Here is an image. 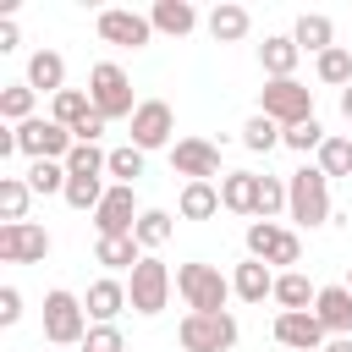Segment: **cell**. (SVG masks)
<instances>
[{"mask_svg": "<svg viewBox=\"0 0 352 352\" xmlns=\"http://www.w3.org/2000/svg\"><path fill=\"white\" fill-rule=\"evenodd\" d=\"M286 192H292V204H286V214L297 220V226H324L330 220V176L319 170V165H302V170H292L286 176Z\"/></svg>", "mask_w": 352, "mask_h": 352, "instance_id": "cell-1", "label": "cell"}, {"mask_svg": "<svg viewBox=\"0 0 352 352\" xmlns=\"http://www.w3.org/2000/svg\"><path fill=\"white\" fill-rule=\"evenodd\" d=\"M176 292L187 302V314H226V297H231V280L214 270V264H182L176 270Z\"/></svg>", "mask_w": 352, "mask_h": 352, "instance_id": "cell-2", "label": "cell"}, {"mask_svg": "<svg viewBox=\"0 0 352 352\" xmlns=\"http://www.w3.org/2000/svg\"><path fill=\"white\" fill-rule=\"evenodd\" d=\"M258 116H270L275 126H302V121H314V88L308 82H297V77H280V82H264V94H258Z\"/></svg>", "mask_w": 352, "mask_h": 352, "instance_id": "cell-3", "label": "cell"}, {"mask_svg": "<svg viewBox=\"0 0 352 352\" xmlns=\"http://www.w3.org/2000/svg\"><path fill=\"white\" fill-rule=\"evenodd\" d=\"M88 308H82V297H72V292H44V341H55V346H82L88 341Z\"/></svg>", "mask_w": 352, "mask_h": 352, "instance_id": "cell-4", "label": "cell"}, {"mask_svg": "<svg viewBox=\"0 0 352 352\" xmlns=\"http://www.w3.org/2000/svg\"><path fill=\"white\" fill-rule=\"evenodd\" d=\"M88 99H94V110L104 116V121H132L138 116V104H132V77L116 66V60H99L94 72H88Z\"/></svg>", "mask_w": 352, "mask_h": 352, "instance_id": "cell-5", "label": "cell"}, {"mask_svg": "<svg viewBox=\"0 0 352 352\" xmlns=\"http://www.w3.org/2000/svg\"><path fill=\"white\" fill-rule=\"evenodd\" d=\"M248 258L280 264V275H286V270L302 258V236L286 231V226H275V220H253V226H248Z\"/></svg>", "mask_w": 352, "mask_h": 352, "instance_id": "cell-6", "label": "cell"}, {"mask_svg": "<svg viewBox=\"0 0 352 352\" xmlns=\"http://www.w3.org/2000/svg\"><path fill=\"white\" fill-rule=\"evenodd\" d=\"M170 286H176V275L154 258V253H143V264L132 270V280H126V297H132V314H143V319H154L165 302H170Z\"/></svg>", "mask_w": 352, "mask_h": 352, "instance_id": "cell-7", "label": "cell"}, {"mask_svg": "<svg viewBox=\"0 0 352 352\" xmlns=\"http://www.w3.org/2000/svg\"><path fill=\"white\" fill-rule=\"evenodd\" d=\"M236 336H242V330H236L231 314H187L182 330H176V341H182L187 352H231Z\"/></svg>", "mask_w": 352, "mask_h": 352, "instance_id": "cell-8", "label": "cell"}, {"mask_svg": "<svg viewBox=\"0 0 352 352\" xmlns=\"http://www.w3.org/2000/svg\"><path fill=\"white\" fill-rule=\"evenodd\" d=\"M72 148H77V138L50 116H33L16 126V154H28V160H66Z\"/></svg>", "mask_w": 352, "mask_h": 352, "instance_id": "cell-9", "label": "cell"}, {"mask_svg": "<svg viewBox=\"0 0 352 352\" xmlns=\"http://www.w3.org/2000/svg\"><path fill=\"white\" fill-rule=\"evenodd\" d=\"M99 38L116 44V50H143V44L154 38V22H148L143 11H121V6H110V11H99Z\"/></svg>", "mask_w": 352, "mask_h": 352, "instance_id": "cell-10", "label": "cell"}, {"mask_svg": "<svg viewBox=\"0 0 352 352\" xmlns=\"http://www.w3.org/2000/svg\"><path fill=\"white\" fill-rule=\"evenodd\" d=\"M170 165H176V176H187V182H214V176H220V148H214L209 138H176V143H170Z\"/></svg>", "mask_w": 352, "mask_h": 352, "instance_id": "cell-11", "label": "cell"}, {"mask_svg": "<svg viewBox=\"0 0 352 352\" xmlns=\"http://www.w3.org/2000/svg\"><path fill=\"white\" fill-rule=\"evenodd\" d=\"M170 132H176L170 104H165V99H143L138 116H132V148H143V154H148V148H165Z\"/></svg>", "mask_w": 352, "mask_h": 352, "instance_id": "cell-12", "label": "cell"}, {"mask_svg": "<svg viewBox=\"0 0 352 352\" xmlns=\"http://www.w3.org/2000/svg\"><path fill=\"white\" fill-rule=\"evenodd\" d=\"M138 198H132V187H110L104 192V204L94 209V231L99 236H132L138 231Z\"/></svg>", "mask_w": 352, "mask_h": 352, "instance_id": "cell-13", "label": "cell"}, {"mask_svg": "<svg viewBox=\"0 0 352 352\" xmlns=\"http://www.w3.org/2000/svg\"><path fill=\"white\" fill-rule=\"evenodd\" d=\"M50 253V231L22 220V226H0V258L6 264H44Z\"/></svg>", "mask_w": 352, "mask_h": 352, "instance_id": "cell-14", "label": "cell"}, {"mask_svg": "<svg viewBox=\"0 0 352 352\" xmlns=\"http://www.w3.org/2000/svg\"><path fill=\"white\" fill-rule=\"evenodd\" d=\"M275 341L280 346H297V352H324L330 330L314 319V308L308 314H275Z\"/></svg>", "mask_w": 352, "mask_h": 352, "instance_id": "cell-15", "label": "cell"}, {"mask_svg": "<svg viewBox=\"0 0 352 352\" xmlns=\"http://www.w3.org/2000/svg\"><path fill=\"white\" fill-rule=\"evenodd\" d=\"M82 308H88V319H94V324H116V314H121V308H132V297H126V286H121L116 275H99V280L88 286Z\"/></svg>", "mask_w": 352, "mask_h": 352, "instance_id": "cell-16", "label": "cell"}, {"mask_svg": "<svg viewBox=\"0 0 352 352\" xmlns=\"http://www.w3.org/2000/svg\"><path fill=\"white\" fill-rule=\"evenodd\" d=\"M314 319H319L330 336H352V292H346V280H341V286H319Z\"/></svg>", "mask_w": 352, "mask_h": 352, "instance_id": "cell-17", "label": "cell"}, {"mask_svg": "<svg viewBox=\"0 0 352 352\" xmlns=\"http://www.w3.org/2000/svg\"><path fill=\"white\" fill-rule=\"evenodd\" d=\"M297 60H302V50H297V38H292V33H270V38L258 44V66L270 72V82L292 77V72H297Z\"/></svg>", "mask_w": 352, "mask_h": 352, "instance_id": "cell-18", "label": "cell"}, {"mask_svg": "<svg viewBox=\"0 0 352 352\" xmlns=\"http://www.w3.org/2000/svg\"><path fill=\"white\" fill-rule=\"evenodd\" d=\"M28 88L33 94H66V60L55 55V50H33V60H28Z\"/></svg>", "mask_w": 352, "mask_h": 352, "instance_id": "cell-19", "label": "cell"}, {"mask_svg": "<svg viewBox=\"0 0 352 352\" xmlns=\"http://www.w3.org/2000/svg\"><path fill=\"white\" fill-rule=\"evenodd\" d=\"M220 204L231 214H258V176L253 170H226L220 176Z\"/></svg>", "mask_w": 352, "mask_h": 352, "instance_id": "cell-20", "label": "cell"}, {"mask_svg": "<svg viewBox=\"0 0 352 352\" xmlns=\"http://www.w3.org/2000/svg\"><path fill=\"white\" fill-rule=\"evenodd\" d=\"M275 302H280V314H308L319 302V286L302 270H286V275H275Z\"/></svg>", "mask_w": 352, "mask_h": 352, "instance_id": "cell-21", "label": "cell"}, {"mask_svg": "<svg viewBox=\"0 0 352 352\" xmlns=\"http://www.w3.org/2000/svg\"><path fill=\"white\" fill-rule=\"evenodd\" d=\"M248 28H253V16H248V6H236V0H220V6L209 11V38H214V44H236V38H248Z\"/></svg>", "mask_w": 352, "mask_h": 352, "instance_id": "cell-22", "label": "cell"}, {"mask_svg": "<svg viewBox=\"0 0 352 352\" xmlns=\"http://www.w3.org/2000/svg\"><path fill=\"white\" fill-rule=\"evenodd\" d=\"M231 292H236L242 302H264V297H275V275H270V264L242 258V264H236V275H231Z\"/></svg>", "mask_w": 352, "mask_h": 352, "instance_id": "cell-23", "label": "cell"}, {"mask_svg": "<svg viewBox=\"0 0 352 352\" xmlns=\"http://www.w3.org/2000/svg\"><path fill=\"white\" fill-rule=\"evenodd\" d=\"M148 22H154V33H170V38H182V33H192V28H198V11H192L187 0H154Z\"/></svg>", "mask_w": 352, "mask_h": 352, "instance_id": "cell-24", "label": "cell"}, {"mask_svg": "<svg viewBox=\"0 0 352 352\" xmlns=\"http://www.w3.org/2000/svg\"><path fill=\"white\" fill-rule=\"evenodd\" d=\"M292 38H297V50H314V55L336 50V28H330V16H324V11H302V16H297V28H292Z\"/></svg>", "mask_w": 352, "mask_h": 352, "instance_id": "cell-25", "label": "cell"}, {"mask_svg": "<svg viewBox=\"0 0 352 352\" xmlns=\"http://www.w3.org/2000/svg\"><path fill=\"white\" fill-rule=\"evenodd\" d=\"M176 209H182V220H209V214H220L226 204H220V187H214V182H187L182 198H176Z\"/></svg>", "mask_w": 352, "mask_h": 352, "instance_id": "cell-26", "label": "cell"}, {"mask_svg": "<svg viewBox=\"0 0 352 352\" xmlns=\"http://www.w3.org/2000/svg\"><path fill=\"white\" fill-rule=\"evenodd\" d=\"M94 264H104V270H138L143 248H138V236H99L94 242Z\"/></svg>", "mask_w": 352, "mask_h": 352, "instance_id": "cell-27", "label": "cell"}, {"mask_svg": "<svg viewBox=\"0 0 352 352\" xmlns=\"http://www.w3.org/2000/svg\"><path fill=\"white\" fill-rule=\"evenodd\" d=\"M88 116H94V99H88L82 88H66V94H55V99H50V121H60L66 132H77Z\"/></svg>", "mask_w": 352, "mask_h": 352, "instance_id": "cell-28", "label": "cell"}, {"mask_svg": "<svg viewBox=\"0 0 352 352\" xmlns=\"http://www.w3.org/2000/svg\"><path fill=\"white\" fill-rule=\"evenodd\" d=\"M28 198H33L28 176H0V220L6 226H22L28 220Z\"/></svg>", "mask_w": 352, "mask_h": 352, "instance_id": "cell-29", "label": "cell"}, {"mask_svg": "<svg viewBox=\"0 0 352 352\" xmlns=\"http://www.w3.org/2000/svg\"><path fill=\"white\" fill-rule=\"evenodd\" d=\"M33 104H38V94H33L28 82H11V88H0V116H6L11 126L33 121Z\"/></svg>", "mask_w": 352, "mask_h": 352, "instance_id": "cell-30", "label": "cell"}, {"mask_svg": "<svg viewBox=\"0 0 352 352\" xmlns=\"http://www.w3.org/2000/svg\"><path fill=\"white\" fill-rule=\"evenodd\" d=\"M66 182H72L66 160H33L28 165V187L33 192H66Z\"/></svg>", "mask_w": 352, "mask_h": 352, "instance_id": "cell-31", "label": "cell"}, {"mask_svg": "<svg viewBox=\"0 0 352 352\" xmlns=\"http://www.w3.org/2000/svg\"><path fill=\"white\" fill-rule=\"evenodd\" d=\"M132 236H138V248H143V253L165 248V242H170V214H165V209H143V214H138V231H132Z\"/></svg>", "mask_w": 352, "mask_h": 352, "instance_id": "cell-32", "label": "cell"}, {"mask_svg": "<svg viewBox=\"0 0 352 352\" xmlns=\"http://www.w3.org/2000/svg\"><path fill=\"white\" fill-rule=\"evenodd\" d=\"M242 143H248L253 154H270L275 143H286V126H275L270 116H248V126H242Z\"/></svg>", "mask_w": 352, "mask_h": 352, "instance_id": "cell-33", "label": "cell"}, {"mask_svg": "<svg viewBox=\"0 0 352 352\" xmlns=\"http://www.w3.org/2000/svg\"><path fill=\"white\" fill-rule=\"evenodd\" d=\"M104 192H110V187H104V182H99V176H72V182H66V192H60V198H66V204H72V209H88V214H94V209H99V204H104Z\"/></svg>", "mask_w": 352, "mask_h": 352, "instance_id": "cell-34", "label": "cell"}, {"mask_svg": "<svg viewBox=\"0 0 352 352\" xmlns=\"http://www.w3.org/2000/svg\"><path fill=\"white\" fill-rule=\"evenodd\" d=\"M319 82H330V88H352V50H324L319 55Z\"/></svg>", "mask_w": 352, "mask_h": 352, "instance_id": "cell-35", "label": "cell"}, {"mask_svg": "<svg viewBox=\"0 0 352 352\" xmlns=\"http://www.w3.org/2000/svg\"><path fill=\"white\" fill-rule=\"evenodd\" d=\"M66 170H72V176H104V170H110V154H104L99 143H77V148L66 154Z\"/></svg>", "mask_w": 352, "mask_h": 352, "instance_id": "cell-36", "label": "cell"}, {"mask_svg": "<svg viewBox=\"0 0 352 352\" xmlns=\"http://www.w3.org/2000/svg\"><path fill=\"white\" fill-rule=\"evenodd\" d=\"M286 204H292L286 182H280V176H258V214H253V220H275Z\"/></svg>", "mask_w": 352, "mask_h": 352, "instance_id": "cell-37", "label": "cell"}, {"mask_svg": "<svg viewBox=\"0 0 352 352\" xmlns=\"http://www.w3.org/2000/svg\"><path fill=\"white\" fill-rule=\"evenodd\" d=\"M319 170H324V176H352V138H324Z\"/></svg>", "mask_w": 352, "mask_h": 352, "instance_id": "cell-38", "label": "cell"}, {"mask_svg": "<svg viewBox=\"0 0 352 352\" xmlns=\"http://www.w3.org/2000/svg\"><path fill=\"white\" fill-rule=\"evenodd\" d=\"M110 176H116V187H132L138 176H143V148H110Z\"/></svg>", "mask_w": 352, "mask_h": 352, "instance_id": "cell-39", "label": "cell"}, {"mask_svg": "<svg viewBox=\"0 0 352 352\" xmlns=\"http://www.w3.org/2000/svg\"><path fill=\"white\" fill-rule=\"evenodd\" d=\"M324 138H330V132H324L319 121H302V126H292V132H286V148H297V154H319V148H324Z\"/></svg>", "mask_w": 352, "mask_h": 352, "instance_id": "cell-40", "label": "cell"}, {"mask_svg": "<svg viewBox=\"0 0 352 352\" xmlns=\"http://www.w3.org/2000/svg\"><path fill=\"white\" fill-rule=\"evenodd\" d=\"M82 352H126V341H121V330H116V324H94V330H88V341H82Z\"/></svg>", "mask_w": 352, "mask_h": 352, "instance_id": "cell-41", "label": "cell"}, {"mask_svg": "<svg viewBox=\"0 0 352 352\" xmlns=\"http://www.w3.org/2000/svg\"><path fill=\"white\" fill-rule=\"evenodd\" d=\"M16 319H22V292L0 286V324H16Z\"/></svg>", "mask_w": 352, "mask_h": 352, "instance_id": "cell-42", "label": "cell"}, {"mask_svg": "<svg viewBox=\"0 0 352 352\" xmlns=\"http://www.w3.org/2000/svg\"><path fill=\"white\" fill-rule=\"evenodd\" d=\"M104 126H110V121H104V116L94 110V116H88V121H82V126H77L72 138H77V143H99V132H104Z\"/></svg>", "mask_w": 352, "mask_h": 352, "instance_id": "cell-43", "label": "cell"}, {"mask_svg": "<svg viewBox=\"0 0 352 352\" xmlns=\"http://www.w3.org/2000/svg\"><path fill=\"white\" fill-rule=\"evenodd\" d=\"M16 44H22V33H16V22L6 16V22H0V55H6V50H16Z\"/></svg>", "mask_w": 352, "mask_h": 352, "instance_id": "cell-44", "label": "cell"}, {"mask_svg": "<svg viewBox=\"0 0 352 352\" xmlns=\"http://www.w3.org/2000/svg\"><path fill=\"white\" fill-rule=\"evenodd\" d=\"M11 154H16V126H11V132H0V160H11Z\"/></svg>", "mask_w": 352, "mask_h": 352, "instance_id": "cell-45", "label": "cell"}, {"mask_svg": "<svg viewBox=\"0 0 352 352\" xmlns=\"http://www.w3.org/2000/svg\"><path fill=\"white\" fill-rule=\"evenodd\" d=\"M324 352H352V336H330V341H324Z\"/></svg>", "mask_w": 352, "mask_h": 352, "instance_id": "cell-46", "label": "cell"}, {"mask_svg": "<svg viewBox=\"0 0 352 352\" xmlns=\"http://www.w3.org/2000/svg\"><path fill=\"white\" fill-rule=\"evenodd\" d=\"M341 116L352 121V88H341Z\"/></svg>", "mask_w": 352, "mask_h": 352, "instance_id": "cell-47", "label": "cell"}, {"mask_svg": "<svg viewBox=\"0 0 352 352\" xmlns=\"http://www.w3.org/2000/svg\"><path fill=\"white\" fill-rule=\"evenodd\" d=\"M346 292H352V275H346Z\"/></svg>", "mask_w": 352, "mask_h": 352, "instance_id": "cell-48", "label": "cell"}]
</instances>
